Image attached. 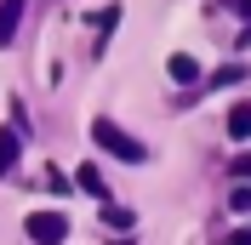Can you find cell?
<instances>
[{
	"instance_id": "obj_1",
	"label": "cell",
	"mask_w": 251,
	"mask_h": 245,
	"mask_svg": "<svg viewBox=\"0 0 251 245\" xmlns=\"http://www.w3.org/2000/svg\"><path fill=\"white\" fill-rule=\"evenodd\" d=\"M92 143L103 154H114V160H126V166H137L143 160V143L126 131V125H114V120H92Z\"/></svg>"
},
{
	"instance_id": "obj_2",
	"label": "cell",
	"mask_w": 251,
	"mask_h": 245,
	"mask_svg": "<svg viewBox=\"0 0 251 245\" xmlns=\"http://www.w3.org/2000/svg\"><path fill=\"white\" fill-rule=\"evenodd\" d=\"M29 240H34V245H63V240H69V217L34 211V217H29Z\"/></svg>"
},
{
	"instance_id": "obj_3",
	"label": "cell",
	"mask_w": 251,
	"mask_h": 245,
	"mask_svg": "<svg viewBox=\"0 0 251 245\" xmlns=\"http://www.w3.org/2000/svg\"><path fill=\"white\" fill-rule=\"evenodd\" d=\"M166 74H172L177 86H194V80H200V63L188 57V51H172V57H166Z\"/></svg>"
},
{
	"instance_id": "obj_4",
	"label": "cell",
	"mask_w": 251,
	"mask_h": 245,
	"mask_svg": "<svg viewBox=\"0 0 251 245\" xmlns=\"http://www.w3.org/2000/svg\"><path fill=\"white\" fill-rule=\"evenodd\" d=\"M80 188H86V194H97V199H109V183H103V171H97V160H86V166H80V177H75Z\"/></svg>"
},
{
	"instance_id": "obj_5",
	"label": "cell",
	"mask_w": 251,
	"mask_h": 245,
	"mask_svg": "<svg viewBox=\"0 0 251 245\" xmlns=\"http://www.w3.org/2000/svg\"><path fill=\"white\" fill-rule=\"evenodd\" d=\"M228 137H234V143L251 137V103H234V108H228Z\"/></svg>"
},
{
	"instance_id": "obj_6",
	"label": "cell",
	"mask_w": 251,
	"mask_h": 245,
	"mask_svg": "<svg viewBox=\"0 0 251 245\" xmlns=\"http://www.w3.org/2000/svg\"><path fill=\"white\" fill-rule=\"evenodd\" d=\"M17 17H23V0H0V46L17 34Z\"/></svg>"
},
{
	"instance_id": "obj_7",
	"label": "cell",
	"mask_w": 251,
	"mask_h": 245,
	"mask_svg": "<svg viewBox=\"0 0 251 245\" xmlns=\"http://www.w3.org/2000/svg\"><path fill=\"white\" fill-rule=\"evenodd\" d=\"M114 23H120V6H103V17H92V29H97V51L109 46V34H114Z\"/></svg>"
},
{
	"instance_id": "obj_8",
	"label": "cell",
	"mask_w": 251,
	"mask_h": 245,
	"mask_svg": "<svg viewBox=\"0 0 251 245\" xmlns=\"http://www.w3.org/2000/svg\"><path fill=\"white\" fill-rule=\"evenodd\" d=\"M17 154H23V143H17V131H0V177L17 166Z\"/></svg>"
},
{
	"instance_id": "obj_9",
	"label": "cell",
	"mask_w": 251,
	"mask_h": 245,
	"mask_svg": "<svg viewBox=\"0 0 251 245\" xmlns=\"http://www.w3.org/2000/svg\"><path fill=\"white\" fill-rule=\"evenodd\" d=\"M234 80H246V69H240V63H228V69H217V74H211V86H234Z\"/></svg>"
},
{
	"instance_id": "obj_10",
	"label": "cell",
	"mask_w": 251,
	"mask_h": 245,
	"mask_svg": "<svg viewBox=\"0 0 251 245\" xmlns=\"http://www.w3.org/2000/svg\"><path fill=\"white\" fill-rule=\"evenodd\" d=\"M234 12H240V17H246V23H251V0H234Z\"/></svg>"
},
{
	"instance_id": "obj_11",
	"label": "cell",
	"mask_w": 251,
	"mask_h": 245,
	"mask_svg": "<svg viewBox=\"0 0 251 245\" xmlns=\"http://www.w3.org/2000/svg\"><path fill=\"white\" fill-rule=\"evenodd\" d=\"M234 177H246V183H251V160H240V166H234Z\"/></svg>"
},
{
	"instance_id": "obj_12",
	"label": "cell",
	"mask_w": 251,
	"mask_h": 245,
	"mask_svg": "<svg viewBox=\"0 0 251 245\" xmlns=\"http://www.w3.org/2000/svg\"><path fill=\"white\" fill-rule=\"evenodd\" d=\"M234 245H251V228H246V234H240V240H234Z\"/></svg>"
},
{
	"instance_id": "obj_13",
	"label": "cell",
	"mask_w": 251,
	"mask_h": 245,
	"mask_svg": "<svg viewBox=\"0 0 251 245\" xmlns=\"http://www.w3.org/2000/svg\"><path fill=\"white\" fill-rule=\"evenodd\" d=\"M240 40H251V23H246V34H240Z\"/></svg>"
}]
</instances>
